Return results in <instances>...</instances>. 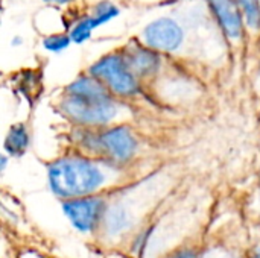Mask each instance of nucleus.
Returning <instances> with one entry per match:
<instances>
[{"instance_id": "20e7f679", "label": "nucleus", "mask_w": 260, "mask_h": 258, "mask_svg": "<svg viewBox=\"0 0 260 258\" xmlns=\"http://www.w3.org/2000/svg\"><path fill=\"white\" fill-rule=\"evenodd\" d=\"M90 76L101 81L114 96L131 97L139 93L137 76L129 70L122 55L111 53L101 58L90 67Z\"/></svg>"}, {"instance_id": "0eeeda50", "label": "nucleus", "mask_w": 260, "mask_h": 258, "mask_svg": "<svg viewBox=\"0 0 260 258\" xmlns=\"http://www.w3.org/2000/svg\"><path fill=\"white\" fill-rule=\"evenodd\" d=\"M212 11L215 12L222 30L232 40L242 35V15L235 0H209Z\"/></svg>"}, {"instance_id": "423d86ee", "label": "nucleus", "mask_w": 260, "mask_h": 258, "mask_svg": "<svg viewBox=\"0 0 260 258\" xmlns=\"http://www.w3.org/2000/svg\"><path fill=\"white\" fill-rule=\"evenodd\" d=\"M145 41L149 47L163 52H174L183 43L181 27L169 18H160L152 21L145 29Z\"/></svg>"}, {"instance_id": "f03ea898", "label": "nucleus", "mask_w": 260, "mask_h": 258, "mask_svg": "<svg viewBox=\"0 0 260 258\" xmlns=\"http://www.w3.org/2000/svg\"><path fill=\"white\" fill-rule=\"evenodd\" d=\"M61 114L78 128L102 129L110 126L119 116V103L113 94L75 96L66 94L59 102Z\"/></svg>"}, {"instance_id": "a211bd4d", "label": "nucleus", "mask_w": 260, "mask_h": 258, "mask_svg": "<svg viewBox=\"0 0 260 258\" xmlns=\"http://www.w3.org/2000/svg\"><path fill=\"white\" fill-rule=\"evenodd\" d=\"M259 79H260V71H259Z\"/></svg>"}, {"instance_id": "6e6552de", "label": "nucleus", "mask_w": 260, "mask_h": 258, "mask_svg": "<svg viewBox=\"0 0 260 258\" xmlns=\"http://www.w3.org/2000/svg\"><path fill=\"white\" fill-rule=\"evenodd\" d=\"M123 58H125L129 70L137 78L139 76H149V75L155 73L158 70V65H160L158 56L154 52H151L149 49H143V47L133 49Z\"/></svg>"}, {"instance_id": "ddd939ff", "label": "nucleus", "mask_w": 260, "mask_h": 258, "mask_svg": "<svg viewBox=\"0 0 260 258\" xmlns=\"http://www.w3.org/2000/svg\"><path fill=\"white\" fill-rule=\"evenodd\" d=\"M117 14H119V11H117L111 3L104 2V3H101V5L98 6L96 17H93L94 24H96V26H99V24H102V23H105V21L111 20V18H113V17H116Z\"/></svg>"}, {"instance_id": "dca6fc26", "label": "nucleus", "mask_w": 260, "mask_h": 258, "mask_svg": "<svg viewBox=\"0 0 260 258\" xmlns=\"http://www.w3.org/2000/svg\"><path fill=\"white\" fill-rule=\"evenodd\" d=\"M248 258H260V246L259 248H256Z\"/></svg>"}, {"instance_id": "f257e3e1", "label": "nucleus", "mask_w": 260, "mask_h": 258, "mask_svg": "<svg viewBox=\"0 0 260 258\" xmlns=\"http://www.w3.org/2000/svg\"><path fill=\"white\" fill-rule=\"evenodd\" d=\"M110 169L117 167L82 154H70L47 166V181L52 193L61 201L94 196L107 186Z\"/></svg>"}, {"instance_id": "4468645a", "label": "nucleus", "mask_w": 260, "mask_h": 258, "mask_svg": "<svg viewBox=\"0 0 260 258\" xmlns=\"http://www.w3.org/2000/svg\"><path fill=\"white\" fill-rule=\"evenodd\" d=\"M168 258H200V251L195 248H178Z\"/></svg>"}, {"instance_id": "9d476101", "label": "nucleus", "mask_w": 260, "mask_h": 258, "mask_svg": "<svg viewBox=\"0 0 260 258\" xmlns=\"http://www.w3.org/2000/svg\"><path fill=\"white\" fill-rule=\"evenodd\" d=\"M244 11L247 24L253 29L260 27V6L259 0H235Z\"/></svg>"}, {"instance_id": "2eb2a0df", "label": "nucleus", "mask_w": 260, "mask_h": 258, "mask_svg": "<svg viewBox=\"0 0 260 258\" xmlns=\"http://www.w3.org/2000/svg\"><path fill=\"white\" fill-rule=\"evenodd\" d=\"M6 164H8V157L6 155H2V158H0V172H5Z\"/></svg>"}, {"instance_id": "9b49d317", "label": "nucleus", "mask_w": 260, "mask_h": 258, "mask_svg": "<svg viewBox=\"0 0 260 258\" xmlns=\"http://www.w3.org/2000/svg\"><path fill=\"white\" fill-rule=\"evenodd\" d=\"M93 27H96V24H94V20H93V18H85V20L79 21V23L72 29V32H70V38H72V41H73V43H76V44L84 43L85 40H88V38H90V35H91V29H93Z\"/></svg>"}, {"instance_id": "f8f14e48", "label": "nucleus", "mask_w": 260, "mask_h": 258, "mask_svg": "<svg viewBox=\"0 0 260 258\" xmlns=\"http://www.w3.org/2000/svg\"><path fill=\"white\" fill-rule=\"evenodd\" d=\"M70 36L67 35H50L47 38H44L43 41V46L46 50H50V52H61L64 50L69 44H70Z\"/></svg>"}, {"instance_id": "1a4fd4ad", "label": "nucleus", "mask_w": 260, "mask_h": 258, "mask_svg": "<svg viewBox=\"0 0 260 258\" xmlns=\"http://www.w3.org/2000/svg\"><path fill=\"white\" fill-rule=\"evenodd\" d=\"M30 143V134L26 123H15L9 128L5 138V152L11 158H18L26 154Z\"/></svg>"}, {"instance_id": "39448f33", "label": "nucleus", "mask_w": 260, "mask_h": 258, "mask_svg": "<svg viewBox=\"0 0 260 258\" xmlns=\"http://www.w3.org/2000/svg\"><path fill=\"white\" fill-rule=\"evenodd\" d=\"M61 205L73 228L84 234L94 233L104 222L105 213L108 210L107 201L101 195L62 201Z\"/></svg>"}, {"instance_id": "7ed1b4c3", "label": "nucleus", "mask_w": 260, "mask_h": 258, "mask_svg": "<svg viewBox=\"0 0 260 258\" xmlns=\"http://www.w3.org/2000/svg\"><path fill=\"white\" fill-rule=\"evenodd\" d=\"M139 149V140L128 125H113L98 129L94 160L105 161L117 169L129 164Z\"/></svg>"}, {"instance_id": "f3484780", "label": "nucleus", "mask_w": 260, "mask_h": 258, "mask_svg": "<svg viewBox=\"0 0 260 258\" xmlns=\"http://www.w3.org/2000/svg\"><path fill=\"white\" fill-rule=\"evenodd\" d=\"M46 2H52V0H46Z\"/></svg>"}]
</instances>
